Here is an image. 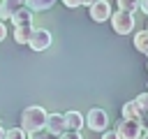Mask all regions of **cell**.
I'll list each match as a JSON object with an SVG mask.
<instances>
[{
    "instance_id": "6da1fadb",
    "label": "cell",
    "mask_w": 148,
    "mask_h": 139,
    "mask_svg": "<svg viewBox=\"0 0 148 139\" xmlns=\"http://www.w3.org/2000/svg\"><path fill=\"white\" fill-rule=\"evenodd\" d=\"M46 116H49V114H46L44 107H39V104H30V107H25L23 114H21V127H23L25 132L39 130V127L46 125Z\"/></svg>"
},
{
    "instance_id": "7a4b0ae2",
    "label": "cell",
    "mask_w": 148,
    "mask_h": 139,
    "mask_svg": "<svg viewBox=\"0 0 148 139\" xmlns=\"http://www.w3.org/2000/svg\"><path fill=\"white\" fill-rule=\"evenodd\" d=\"M111 28L116 35H132L134 32V16L132 12H125V9H118L111 14Z\"/></svg>"
},
{
    "instance_id": "3957f363",
    "label": "cell",
    "mask_w": 148,
    "mask_h": 139,
    "mask_svg": "<svg viewBox=\"0 0 148 139\" xmlns=\"http://www.w3.org/2000/svg\"><path fill=\"white\" fill-rule=\"evenodd\" d=\"M143 125L141 120H132V118H120L118 125H116V134L118 139H139L143 134Z\"/></svg>"
},
{
    "instance_id": "277c9868",
    "label": "cell",
    "mask_w": 148,
    "mask_h": 139,
    "mask_svg": "<svg viewBox=\"0 0 148 139\" xmlns=\"http://www.w3.org/2000/svg\"><path fill=\"white\" fill-rule=\"evenodd\" d=\"M83 118H86V125H88L92 132H104V130L109 127V114H106L102 107L88 109V114H86Z\"/></svg>"
},
{
    "instance_id": "5b68a950",
    "label": "cell",
    "mask_w": 148,
    "mask_h": 139,
    "mask_svg": "<svg viewBox=\"0 0 148 139\" xmlns=\"http://www.w3.org/2000/svg\"><path fill=\"white\" fill-rule=\"evenodd\" d=\"M51 42H53V35L46 28H35L32 35H30V39H28V46L32 51H46L51 46Z\"/></svg>"
},
{
    "instance_id": "8992f818",
    "label": "cell",
    "mask_w": 148,
    "mask_h": 139,
    "mask_svg": "<svg viewBox=\"0 0 148 139\" xmlns=\"http://www.w3.org/2000/svg\"><path fill=\"white\" fill-rule=\"evenodd\" d=\"M88 9H90V19H92L95 23H104V21H109L111 14H113V12H111V5H109L106 0H95Z\"/></svg>"
},
{
    "instance_id": "52a82bcc",
    "label": "cell",
    "mask_w": 148,
    "mask_h": 139,
    "mask_svg": "<svg viewBox=\"0 0 148 139\" xmlns=\"http://www.w3.org/2000/svg\"><path fill=\"white\" fill-rule=\"evenodd\" d=\"M51 134L60 137L65 130H67V123H65V114H49L46 116V125H44Z\"/></svg>"
},
{
    "instance_id": "ba28073f",
    "label": "cell",
    "mask_w": 148,
    "mask_h": 139,
    "mask_svg": "<svg viewBox=\"0 0 148 139\" xmlns=\"http://www.w3.org/2000/svg\"><path fill=\"white\" fill-rule=\"evenodd\" d=\"M120 114H123V118H132V120H143V111H141V107L136 104V100H130V102H125L123 104V109H120Z\"/></svg>"
},
{
    "instance_id": "9c48e42d",
    "label": "cell",
    "mask_w": 148,
    "mask_h": 139,
    "mask_svg": "<svg viewBox=\"0 0 148 139\" xmlns=\"http://www.w3.org/2000/svg\"><path fill=\"white\" fill-rule=\"evenodd\" d=\"M25 5V0H2L0 2V19H12V14L16 9H21Z\"/></svg>"
},
{
    "instance_id": "30bf717a",
    "label": "cell",
    "mask_w": 148,
    "mask_h": 139,
    "mask_svg": "<svg viewBox=\"0 0 148 139\" xmlns=\"http://www.w3.org/2000/svg\"><path fill=\"white\" fill-rule=\"evenodd\" d=\"M12 23L14 25H28V23H32V9L23 5L21 9H16L12 14Z\"/></svg>"
},
{
    "instance_id": "8fae6325",
    "label": "cell",
    "mask_w": 148,
    "mask_h": 139,
    "mask_svg": "<svg viewBox=\"0 0 148 139\" xmlns=\"http://www.w3.org/2000/svg\"><path fill=\"white\" fill-rule=\"evenodd\" d=\"M65 123H67V130H81V127H83V123H86V118H83V114H81V111L72 109V111H67V114H65Z\"/></svg>"
},
{
    "instance_id": "7c38bea8",
    "label": "cell",
    "mask_w": 148,
    "mask_h": 139,
    "mask_svg": "<svg viewBox=\"0 0 148 139\" xmlns=\"http://www.w3.org/2000/svg\"><path fill=\"white\" fill-rule=\"evenodd\" d=\"M32 30H35L32 23H28V25H14V42L16 44H28Z\"/></svg>"
},
{
    "instance_id": "4fadbf2b",
    "label": "cell",
    "mask_w": 148,
    "mask_h": 139,
    "mask_svg": "<svg viewBox=\"0 0 148 139\" xmlns=\"http://www.w3.org/2000/svg\"><path fill=\"white\" fill-rule=\"evenodd\" d=\"M132 42H134V49L136 51H141V53L148 56V30H136Z\"/></svg>"
},
{
    "instance_id": "5bb4252c",
    "label": "cell",
    "mask_w": 148,
    "mask_h": 139,
    "mask_svg": "<svg viewBox=\"0 0 148 139\" xmlns=\"http://www.w3.org/2000/svg\"><path fill=\"white\" fill-rule=\"evenodd\" d=\"M56 0H25V7H30L32 12H44V9H51Z\"/></svg>"
},
{
    "instance_id": "9a60e30c",
    "label": "cell",
    "mask_w": 148,
    "mask_h": 139,
    "mask_svg": "<svg viewBox=\"0 0 148 139\" xmlns=\"http://www.w3.org/2000/svg\"><path fill=\"white\" fill-rule=\"evenodd\" d=\"M5 139H28V132L23 127H9L5 130Z\"/></svg>"
},
{
    "instance_id": "2e32d148",
    "label": "cell",
    "mask_w": 148,
    "mask_h": 139,
    "mask_svg": "<svg viewBox=\"0 0 148 139\" xmlns=\"http://www.w3.org/2000/svg\"><path fill=\"white\" fill-rule=\"evenodd\" d=\"M28 139H58V137H56V134H51L46 127H39V130L28 132Z\"/></svg>"
},
{
    "instance_id": "e0dca14e",
    "label": "cell",
    "mask_w": 148,
    "mask_h": 139,
    "mask_svg": "<svg viewBox=\"0 0 148 139\" xmlns=\"http://www.w3.org/2000/svg\"><path fill=\"white\" fill-rule=\"evenodd\" d=\"M118 9H125V12H136L139 9V0H118Z\"/></svg>"
},
{
    "instance_id": "ac0fdd59",
    "label": "cell",
    "mask_w": 148,
    "mask_h": 139,
    "mask_svg": "<svg viewBox=\"0 0 148 139\" xmlns=\"http://www.w3.org/2000/svg\"><path fill=\"white\" fill-rule=\"evenodd\" d=\"M136 104L141 107V111H143V114H148V90H143V93L136 97Z\"/></svg>"
},
{
    "instance_id": "d6986e66",
    "label": "cell",
    "mask_w": 148,
    "mask_h": 139,
    "mask_svg": "<svg viewBox=\"0 0 148 139\" xmlns=\"http://www.w3.org/2000/svg\"><path fill=\"white\" fill-rule=\"evenodd\" d=\"M58 139H83V137H81V130H65Z\"/></svg>"
},
{
    "instance_id": "ffe728a7",
    "label": "cell",
    "mask_w": 148,
    "mask_h": 139,
    "mask_svg": "<svg viewBox=\"0 0 148 139\" xmlns=\"http://www.w3.org/2000/svg\"><path fill=\"white\" fill-rule=\"evenodd\" d=\"M65 7H69V9H76V7H81L83 5V0H60Z\"/></svg>"
},
{
    "instance_id": "44dd1931",
    "label": "cell",
    "mask_w": 148,
    "mask_h": 139,
    "mask_svg": "<svg viewBox=\"0 0 148 139\" xmlns=\"http://www.w3.org/2000/svg\"><path fill=\"white\" fill-rule=\"evenodd\" d=\"M102 139H118V134H116V130H104Z\"/></svg>"
},
{
    "instance_id": "7402d4cb",
    "label": "cell",
    "mask_w": 148,
    "mask_h": 139,
    "mask_svg": "<svg viewBox=\"0 0 148 139\" xmlns=\"http://www.w3.org/2000/svg\"><path fill=\"white\" fill-rule=\"evenodd\" d=\"M5 37H7V25L5 21H0V42H5Z\"/></svg>"
},
{
    "instance_id": "603a6c76",
    "label": "cell",
    "mask_w": 148,
    "mask_h": 139,
    "mask_svg": "<svg viewBox=\"0 0 148 139\" xmlns=\"http://www.w3.org/2000/svg\"><path fill=\"white\" fill-rule=\"evenodd\" d=\"M139 9H141L143 14H148V0H139Z\"/></svg>"
},
{
    "instance_id": "cb8c5ba5",
    "label": "cell",
    "mask_w": 148,
    "mask_h": 139,
    "mask_svg": "<svg viewBox=\"0 0 148 139\" xmlns=\"http://www.w3.org/2000/svg\"><path fill=\"white\" fill-rule=\"evenodd\" d=\"M139 139H148V127H146V130H143V134H141V137H139Z\"/></svg>"
},
{
    "instance_id": "d4e9b609",
    "label": "cell",
    "mask_w": 148,
    "mask_h": 139,
    "mask_svg": "<svg viewBox=\"0 0 148 139\" xmlns=\"http://www.w3.org/2000/svg\"><path fill=\"white\" fill-rule=\"evenodd\" d=\"M0 139H5V127L0 125Z\"/></svg>"
},
{
    "instance_id": "484cf974",
    "label": "cell",
    "mask_w": 148,
    "mask_h": 139,
    "mask_svg": "<svg viewBox=\"0 0 148 139\" xmlns=\"http://www.w3.org/2000/svg\"><path fill=\"white\" fill-rule=\"evenodd\" d=\"M92 2H95V0H83V5H88V7H90Z\"/></svg>"
},
{
    "instance_id": "4316f807",
    "label": "cell",
    "mask_w": 148,
    "mask_h": 139,
    "mask_svg": "<svg viewBox=\"0 0 148 139\" xmlns=\"http://www.w3.org/2000/svg\"><path fill=\"white\" fill-rule=\"evenodd\" d=\"M146 120H148V114H146Z\"/></svg>"
},
{
    "instance_id": "83f0119b",
    "label": "cell",
    "mask_w": 148,
    "mask_h": 139,
    "mask_svg": "<svg viewBox=\"0 0 148 139\" xmlns=\"http://www.w3.org/2000/svg\"><path fill=\"white\" fill-rule=\"evenodd\" d=\"M146 30H148V25H146Z\"/></svg>"
}]
</instances>
